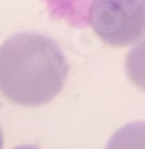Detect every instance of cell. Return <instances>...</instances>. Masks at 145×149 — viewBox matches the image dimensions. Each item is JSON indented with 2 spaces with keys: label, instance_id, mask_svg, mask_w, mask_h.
Returning <instances> with one entry per match:
<instances>
[{
  "label": "cell",
  "instance_id": "2",
  "mask_svg": "<svg viewBox=\"0 0 145 149\" xmlns=\"http://www.w3.org/2000/svg\"><path fill=\"white\" fill-rule=\"evenodd\" d=\"M87 17L108 45H134L145 34V0H92Z\"/></svg>",
  "mask_w": 145,
  "mask_h": 149
},
{
  "label": "cell",
  "instance_id": "5",
  "mask_svg": "<svg viewBox=\"0 0 145 149\" xmlns=\"http://www.w3.org/2000/svg\"><path fill=\"white\" fill-rule=\"evenodd\" d=\"M15 149H38V147H34V146H19V147H15Z\"/></svg>",
  "mask_w": 145,
  "mask_h": 149
},
{
  "label": "cell",
  "instance_id": "6",
  "mask_svg": "<svg viewBox=\"0 0 145 149\" xmlns=\"http://www.w3.org/2000/svg\"><path fill=\"white\" fill-rule=\"evenodd\" d=\"M4 146V136H2V128H0V149H2Z\"/></svg>",
  "mask_w": 145,
  "mask_h": 149
},
{
  "label": "cell",
  "instance_id": "4",
  "mask_svg": "<svg viewBox=\"0 0 145 149\" xmlns=\"http://www.w3.org/2000/svg\"><path fill=\"white\" fill-rule=\"evenodd\" d=\"M126 76L138 89L145 91V34L126 55Z\"/></svg>",
  "mask_w": 145,
  "mask_h": 149
},
{
  "label": "cell",
  "instance_id": "1",
  "mask_svg": "<svg viewBox=\"0 0 145 149\" xmlns=\"http://www.w3.org/2000/svg\"><path fill=\"white\" fill-rule=\"evenodd\" d=\"M68 61L51 38L21 32L0 45V93L19 106H44L62 91Z\"/></svg>",
  "mask_w": 145,
  "mask_h": 149
},
{
  "label": "cell",
  "instance_id": "3",
  "mask_svg": "<svg viewBox=\"0 0 145 149\" xmlns=\"http://www.w3.org/2000/svg\"><path fill=\"white\" fill-rule=\"evenodd\" d=\"M105 149H145V121L128 123L109 138Z\"/></svg>",
  "mask_w": 145,
  "mask_h": 149
}]
</instances>
